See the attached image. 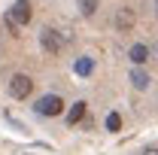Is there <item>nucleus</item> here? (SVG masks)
I'll list each match as a JSON object with an SVG mask.
<instances>
[{"instance_id": "nucleus-15", "label": "nucleus", "mask_w": 158, "mask_h": 155, "mask_svg": "<svg viewBox=\"0 0 158 155\" xmlns=\"http://www.w3.org/2000/svg\"><path fill=\"white\" fill-rule=\"evenodd\" d=\"M155 3H158V0H155Z\"/></svg>"}, {"instance_id": "nucleus-10", "label": "nucleus", "mask_w": 158, "mask_h": 155, "mask_svg": "<svg viewBox=\"0 0 158 155\" xmlns=\"http://www.w3.org/2000/svg\"><path fill=\"white\" fill-rule=\"evenodd\" d=\"M98 9H100V0H79V12H82L85 19H91Z\"/></svg>"}, {"instance_id": "nucleus-5", "label": "nucleus", "mask_w": 158, "mask_h": 155, "mask_svg": "<svg viewBox=\"0 0 158 155\" xmlns=\"http://www.w3.org/2000/svg\"><path fill=\"white\" fill-rule=\"evenodd\" d=\"M128 58L134 61V64H146V61H149V46H146V43H134V46H131V49H128Z\"/></svg>"}, {"instance_id": "nucleus-14", "label": "nucleus", "mask_w": 158, "mask_h": 155, "mask_svg": "<svg viewBox=\"0 0 158 155\" xmlns=\"http://www.w3.org/2000/svg\"><path fill=\"white\" fill-rule=\"evenodd\" d=\"M143 155H158V149H155V146H149V149H143Z\"/></svg>"}, {"instance_id": "nucleus-1", "label": "nucleus", "mask_w": 158, "mask_h": 155, "mask_svg": "<svg viewBox=\"0 0 158 155\" xmlns=\"http://www.w3.org/2000/svg\"><path fill=\"white\" fill-rule=\"evenodd\" d=\"M34 113H37V116H43V119L61 116V113H64V100H61L58 94H43L37 103H34Z\"/></svg>"}, {"instance_id": "nucleus-11", "label": "nucleus", "mask_w": 158, "mask_h": 155, "mask_svg": "<svg viewBox=\"0 0 158 155\" xmlns=\"http://www.w3.org/2000/svg\"><path fill=\"white\" fill-rule=\"evenodd\" d=\"M106 131H122V116L118 113H110L106 116Z\"/></svg>"}, {"instance_id": "nucleus-13", "label": "nucleus", "mask_w": 158, "mask_h": 155, "mask_svg": "<svg viewBox=\"0 0 158 155\" xmlns=\"http://www.w3.org/2000/svg\"><path fill=\"white\" fill-rule=\"evenodd\" d=\"M149 58H155V61H158V46H149Z\"/></svg>"}, {"instance_id": "nucleus-6", "label": "nucleus", "mask_w": 158, "mask_h": 155, "mask_svg": "<svg viewBox=\"0 0 158 155\" xmlns=\"http://www.w3.org/2000/svg\"><path fill=\"white\" fill-rule=\"evenodd\" d=\"M73 73H76V76H91V73H94V58H88V55L76 58L73 61Z\"/></svg>"}, {"instance_id": "nucleus-12", "label": "nucleus", "mask_w": 158, "mask_h": 155, "mask_svg": "<svg viewBox=\"0 0 158 155\" xmlns=\"http://www.w3.org/2000/svg\"><path fill=\"white\" fill-rule=\"evenodd\" d=\"M6 27H9V34H19V27H15V21L9 19V15H6Z\"/></svg>"}, {"instance_id": "nucleus-7", "label": "nucleus", "mask_w": 158, "mask_h": 155, "mask_svg": "<svg viewBox=\"0 0 158 155\" xmlns=\"http://www.w3.org/2000/svg\"><path fill=\"white\" fill-rule=\"evenodd\" d=\"M149 82H152V79H149V73H146V70H140V67H134V70H131V85H134L137 91H146V88H149Z\"/></svg>"}, {"instance_id": "nucleus-3", "label": "nucleus", "mask_w": 158, "mask_h": 155, "mask_svg": "<svg viewBox=\"0 0 158 155\" xmlns=\"http://www.w3.org/2000/svg\"><path fill=\"white\" fill-rule=\"evenodd\" d=\"M40 43H43V49H46L49 55H58L61 46H64V43H61V34L52 31V27H43V31H40Z\"/></svg>"}, {"instance_id": "nucleus-4", "label": "nucleus", "mask_w": 158, "mask_h": 155, "mask_svg": "<svg viewBox=\"0 0 158 155\" xmlns=\"http://www.w3.org/2000/svg\"><path fill=\"white\" fill-rule=\"evenodd\" d=\"M31 15H34L31 0H15V3H12V9H9V19L15 21V27H19V24H27Z\"/></svg>"}, {"instance_id": "nucleus-2", "label": "nucleus", "mask_w": 158, "mask_h": 155, "mask_svg": "<svg viewBox=\"0 0 158 155\" xmlns=\"http://www.w3.org/2000/svg\"><path fill=\"white\" fill-rule=\"evenodd\" d=\"M31 91H34V79H31V76H24V73H15V76L9 79V94H12V97L24 100Z\"/></svg>"}, {"instance_id": "nucleus-8", "label": "nucleus", "mask_w": 158, "mask_h": 155, "mask_svg": "<svg viewBox=\"0 0 158 155\" xmlns=\"http://www.w3.org/2000/svg\"><path fill=\"white\" fill-rule=\"evenodd\" d=\"M85 107H88L85 100H76V103L67 110V125H76V122H82V119H85Z\"/></svg>"}, {"instance_id": "nucleus-9", "label": "nucleus", "mask_w": 158, "mask_h": 155, "mask_svg": "<svg viewBox=\"0 0 158 155\" xmlns=\"http://www.w3.org/2000/svg\"><path fill=\"white\" fill-rule=\"evenodd\" d=\"M116 27L118 31H131L134 27V12L131 9H118L116 12Z\"/></svg>"}]
</instances>
